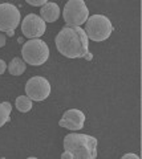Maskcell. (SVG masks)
I'll list each match as a JSON object with an SVG mask.
<instances>
[{
	"label": "cell",
	"instance_id": "obj_1",
	"mask_svg": "<svg viewBox=\"0 0 142 159\" xmlns=\"http://www.w3.org/2000/svg\"><path fill=\"white\" fill-rule=\"evenodd\" d=\"M56 47L57 51L68 58L85 57L88 61L93 58L92 53L88 51L89 39L81 27H64L56 36Z\"/></svg>",
	"mask_w": 142,
	"mask_h": 159
},
{
	"label": "cell",
	"instance_id": "obj_2",
	"mask_svg": "<svg viewBox=\"0 0 142 159\" xmlns=\"http://www.w3.org/2000/svg\"><path fill=\"white\" fill-rule=\"evenodd\" d=\"M64 150L71 152L73 159H96L97 139L86 134L71 133L64 138Z\"/></svg>",
	"mask_w": 142,
	"mask_h": 159
},
{
	"label": "cell",
	"instance_id": "obj_3",
	"mask_svg": "<svg viewBox=\"0 0 142 159\" xmlns=\"http://www.w3.org/2000/svg\"><path fill=\"white\" fill-rule=\"evenodd\" d=\"M21 56L24 62L33 66L43 65L49 57V48L40 39H32L24 44L21 48Z\"/></svg>",
	"mask_w": 142,
	"mask_h": 159
},
{
	"label": "cell",
	"instance_id": "obj_4",
	"mask_svg": "<svg viewBox=\"0 0 142 159\" xmlns=\"http://www.w3.org/2000/svg\"><path fill=\"white\" fill-rule=\"evenodd\" d=\"M112 32H113V25L110 20L104 15H93L86 20L85 33L88 39L93 41H105L110 37Z\"/></svg>",
	"mask_w": 142,
	"mask_h": 159
},
{
	"label": "cell",
	"instance_id": "obj_5",
	"mask_svg": "<svg viewBox=\"0 0 142 159\" xmlns=\"http://www.w3.org/2000/svg\"><path fill=\"white\" fill-rule=\"evenodd\" d=\"M62 17L66 25L78 27L86 23L89 19V9H88L84 0H69L62 11Z\"/></svg>",
	"mask_w": 142,
	"mask_h": 159
},
{
	"label": "cell",
	"instance_id": "obj_6",
	"mask_svg": "<svg viewBox=\"0 0 142 159\" xmlns=\"http://www.w3.org/2000/svg\"><path fill=\"white\" fill-rule=\"evenodd\" d=\"M20 24V11L11 3L0 4V31L12 36Z\"/></svg>",
	"mask_w": 142,
	"mask_h": 159
},
{
	"label": "cell",
	"instance_id": "obj_7",
	"mask_svg": "<svg viewBox=\"0 0 142 159\" xmlns=\"http://www.w3.org/2000/svg\"><path fill=\"white\" fill-rule=\"evenodd\" d=\"M25 93L32 101H44L51 94V84L44 77H32L25 84Z\"/></svg>",
	"mask_w": 142,
	"mask_h": 159
},
{
	"label": "cell",
	"instance_id": "obj_8",
	"mask_svg": "<svg viewBox=\"0 0 142 159\" xmlns=\"http://www.w3.org/2000/svg\"><path fill=\"white\" fill-rule=\"evenodd\" d=\"M45 21L40 17L37 16L35 13H29L27 15L24 20L21 21V32L25 37L28 39H39L41 37L44 33H45Z\"/></svg>",
	"mask_w": 142,
	"mask_h": 159
},
{
	"label": "cell",
	"instance_id": "obj_9",
	"mask_svg": "<svg viewBox=\"0 0 142 159\" xmlns=\"http://www.w3.org/2000/svg\"><path fill=\"white\" fill-rule=\"evenodd\" d=\"M85 123V114L78 109H69L64 113L58 125L69 130H81Z\"/></svg>",
	"mask_w": 142,
	"mask_h": 159
},
{
	"label": "cell",
	"instance_id": "obj_10",
	"mask_svg": "<svg viewBox=\"0 0 142 159\" xmlns=\"http://www.w3.org/2000/svg\"><path fill=\"white\" fill-rule=\"evenodd\" d=\"M40 17L44 20L45 23H53L60 17V8L56 3L48 2L45 6H43L41 11H40Z\"/></svg>",
	"mask_w": 142,
	"mask_h": 159
},
{
	"label": "cell",
	"instance_id": "obj_11",
	"mask_svg": "<svg viewBox=\"0 0 142 159\" xmlns=\"http://www.w3.org/2000/svg\"><path fill=\"white\" fill-rule=\"evenodd\" d=\"M25 69H27L25 62L19 57L12 58V61L9 62V65H8V70L12 76H20V74H23L25 72Z\"/></svg>",
	"mask_w": 142,
	"mask_h": 159
},
{
	"label": "cell",
	"instance_id": "obj_12",
	"mask_svg": "<svg viewBox=\"0 0 142 159\" xmlns=\"http://www.w3.org/2000/svg\"><path fill=\"white\" fill-rule=\"evenodd\" d=\"M15 105H16L19 111L27 113L32 109V99L28 96H20L16 98V103H15Z\"/></svg>",
	"mask_w": 142,
	"mask_h": 159
},
{
	"label": "cell",
	"instance_id": "obj_13",
	"mask_svg": "<svg viewBox=\"0 0 142 159\" xmlns=\"http://www.w3.org/2000/svg\"><path fill=\"white\" fill-rule=\"evenodd\" d=\"M12 111V106L9 102H2L0 103V127L4 126L9 121V116Z\"/></svg>",
	"mask_w": 142,
	"mask_h": 159
},
{
	"label": "cell",
	"instance_id": "obj_14",
	"mask_svg": "<svg viewBox=\"0 0 142 159\" xmlns=\"http://www.w3.org/2000/svg\"><path fill=\"white\" fill-rule=\"evenodd\" d=\"M27 3L31 4V6L37 7V6H45L48 2H47V0H27Z\"/></svg>",
	"mask_w": 142,
	"mask_h": 159
},
{
	"label": "cell",
	"instance_id": "obj_15",
	"mask_svg": "<svg viewBox=\"0 0 142 159\" xmlns=\"http://www.w3.org/2000/svg\"><path fill=\"white\" fill-rule=\"evenodd\" d=\"M122 159H140V157H138V155H135V154L129 152V154H125V155L122 157Z\"/></svg>",
	"mask_w": 142,
	"mask_h": 159
},
{
	"label": "cell",
	"instance_id": "obj_16",
	"mask_svg": "<svg viewBox=\"0 0 142 159\" xmlns=\"http://www.w3.org/2000/svg\"><path fill=\"white\" fill-rule=\"evenodd\" d=\"M6 69H7V64L4 60H0V74H3L4 72H6Z\"/></svg>",
	"mask_w": 142,
	"mask_h": 159
},
{
	"label": "cell",
	"instance_id": "obj_17",
	"mask_svg": "<svg viewBox=\"0 0 142 159\" xmlns=\"http://www.w3.org/2000/svg\"><path fill=\"white\" fill-rule=\"evenodd\" d=\"M4 45H6V36L0 33V48L4 47Z\"/></svg>",
	"mask_w": 142,
	"mask_h": 159
},
{
	"label": "cell",
	"instance_id": "obj_18",
	"mask_svg": "<svg viewBox=\"0 0 142 159\" xmlns=\"http://www.w3.org/2000/svg\"><path fill=\"white\" fill-rule=\"evenodd\" d=\"M61 158H62V159H66V158H69V159H73L72 154H71V152H68V151H65L64 154H61Z\"/></svg>",
	"mask_w": 142,
	"mask_h": 159
}]
</instances>
